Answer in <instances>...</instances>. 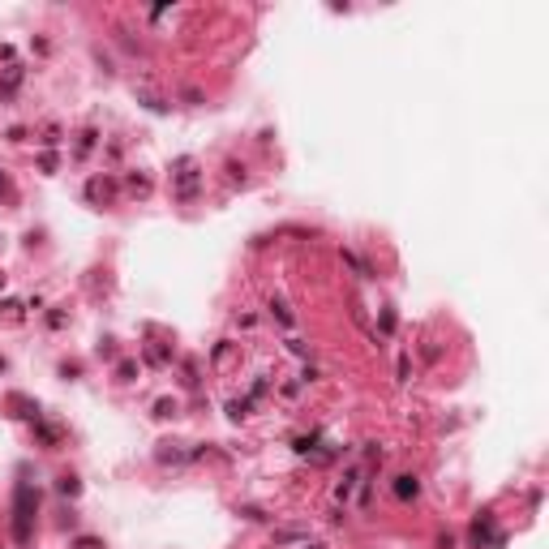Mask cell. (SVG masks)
Listing matches in <instances>:
<instances>
[{"label":"cell","instance_id":"obj_1","mask_svg":"<svg viewBox=\"0 0 549 549\" xmlns=\"http://www.w3.org/2000/svg\"><path fill=\"white\" fill-rule=\"evenodd\" d=\"M26 520H30V489H18V537L26 541Z\"/></svg>","mask_w":549,"mask_h":549},{"label":"cell","instance_id":"obj_2","mask_svg":"<svg viewBox=\"0 0 549 549\" xmlns=\"http://www.w3.org/2000/svg\"><path fill=\"white\" fill-rule=\"evenodd\" d=\"M395 494H399V498H416V481H412V476H399V481H395Z\"/></svg>","mask_w":549,"mask_h":549}]
</instances>
